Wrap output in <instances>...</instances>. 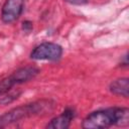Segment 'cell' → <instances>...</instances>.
<instances>
[{"mask_svg":"<svg viewBox=\"0 0 129 129\" xmlns=\"http://www.w3.org/2000/svg\"><path fill=\"white\" fill-rule=\"evenodd\" d=\"M129 125V110L126 107H112L90 113L82 122L86 129H100L111 126L125 127Z\"/></svg>","mask_w":129,"mask_h":129,"instance_id":"obj_1","label":"cell"},{"mask_svg":"<svg viewBox=\"0 0 129 129\" xmlns=\"http://www.w3.org/2000/svg\"><path fill=\"white\" fill-rule=\"evenodd\" d=\"M55 103L52 100L48 99L38 100L35 102L18 106L0 116V127L18 122L22 119L47 114L53 111Z\"/></svg>","mask_w":129,"mask_h":129,"instance_id":"obj_2","label":"cell"},{"mask_svg":"<svg viewBox=\"0 0 129 129\" xmlns=\"http://www.w3.org/2000/svg\"><path fill=\"white\" fill-rule=\"evenodd\" d=\"M38 74L39 70L33 66H26L16 70L10 76L0 81V96L9 92L15 85H20L34 79Z\"/></svg>","mask_w":129,"mask_h":129,"instance_id":"obj_3","label":"cell"},{"mask_svg":"<svg viewBox=\"0 0 129 129\" xmlns=\"http://www.w3.org/2000/svg\"><path fill=\"white\" fill-rule=\"evenodd\" d=\"M62 47L55 42H41L30 52V58L34 60H58L62 55Z\"/></svg>","mask_w":129,"mask_h":129,"instance_id":"obj_4","label":"cell"},{"mask_svg":"<svg viewBox=\"0 0 129 129\" xmlns=\"http://www.w3.org/2000/svg\"><path fill=\"white\" fill-rule=\"evenodd\" d=\"M24 0H6L1 9V20L4 23H12L23 12Z\"/></svg>","mask_w":129,"mask_h":129,"instance_id":"obj_5","label":"cell"},{"mask_svg":"<svg viewBox=\"0 0 129 129\" xmlns=\"http://www.w3.org/2000/svg\"><path fill=\"white\" fill-rule=\"evenodd\" d=\"M75 116H76L75 109L72 107H68L64 109V111L60 115L52 118L46 124L45 128H48V129H67L70 127Z\"/></svg>","mask_w":129,"mask_h":129,"instance_id":"obj_6","label":"cell"},{"mask_svg":"<svg viewBox=\"0 0 129 129\" xmlns=\"http://www.w3.org/2000/svg\"><path fill=\"white\" fill-rule=\"evenodd\" d=\"M109 90L116 96L128 98L129 95V80L128 78H120L110 83Z\"/></svg>","mask_w":129,"mask_h":129,"instance_id":"obj_7","label":"cell"},{"mask_svg":"<svg viewBox=\"0 0 129 129\" xmlns=\"http://www.w3.org/2000/svg\"><path fill=\"white\" fill-rule=\"evenodd\" d=\"M20 95V92H7L6 94L0 96V104L7 105L12 103L14 100H16Z\"/></svg>","mask_w":129,"mask_h":129,"instance_id":"obj_8","label":"cell"},{"mask_svg":"<svg viewBox=\"0 0 129 129\" xmlns=\"http://www.w3.org/2000/svg\"><path fill=\"white\" fill-rule=\"evenodd\" d=\"M22 29H23L24 31H26V32L31 31V29H32V22H30V21H28V20L23 21V22H22Z\"/></svg>","mask_w":129,"mask_h":129,"instance_id":"obj_9","label":"cell"},{"mask_svg":"<svg viewBox=\"0 0 129 129\" xmlns=\"http://www.w3.org/2000/svg\"><path fill=\"white\" fill-rule=\"evenodd\" d=\"M64 1L72 5H83L88 2V0H64Z\"/></svg>","mask_w":129,"mask_h":129,"instance_id":"obj_10","label":"cell"}]
</instances>
